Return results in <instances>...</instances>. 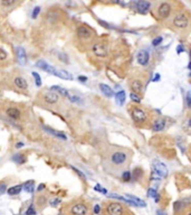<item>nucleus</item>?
<instances>
[{
	"mask_svg": "<svg viewBox=\"0 0 191 215\" xmlns=\"http://www.w3.org/2000/svg\"><path fill=\"white\" fill-rule=\"evenodd\" d=\"M76 36L83 40V42H88V40H92L93 37H94V31L93 29H91L87 26H84V25H81L77 27L76 29Z\"/></svg>",
	"mask_w": 191,
	"mask_h": 215,
	"instance_id": "1",
	"label": "nucleus"
},
{
	"mask_svg": "<svg viewBox=\"0 0 191 215\" xmlns=\"http://www.w3.org/2000/svg\"><path fill=\"white\" fill-rule=\"evenodd\" d=\"M152 169H153V171H152L153 177H157L158 179L163 178V177H165V176L168 175V168H167V166H165L163 163L159 161V160H154V161H153V164H152Z\"/></svg>",
	"mask_w": 191,
	"mask_h": 215,
	"instance_id": "2",
	"label": "nucleus"
},
{
	"mask_svg": "<svg viewBox=\"0 0 191 215\" xmlns=\"http://www.w3.org/2000/svg\"><path fill=\"white\" fill-rule=\"evenodd\" d=\"M40 99L43 100L45 104L47 106H55L57 104L59 101V95L57 93L53 92V91H49V92H45L42 94Z\"/></svg>",
	"mask_w": 191,
	"mask_h": 215,
	"instance_id": "3",
	"label": "nucleus"
},
{
	"mask_svg": "<svg viewBox=\"0 0 191 215\" xmlns=\"http://www.w3.org/2000/svg\"><path fill=\"white\" fill-rule=\"evenodd\" d=\"M92 52H93V54H94L95 56H97V57H106L107 54H108L107 45L104 44V43H101V42L95 43V44H93V46H92Z\"/></svg>",
	"mask_w": 191,
	"mask_h": 215,
	"instance_id": "4",
	"label": "nucleus"
},
{
	"mask_svg": "<svg viewBox=\"0 0 191 215\" xmlns=\"http://www.w3.org/2000/svg\"><path fill=\"white\" fill-rule=\"evenodd\" d=\"M69 212H71L72 215H87L88 207L85 203L77 202V203H75L71 206Z\"/></svg>",
	"mask_w": 191,
	"mask_h": 215,
	"instance_id": "5",
	"label": "nucleus"
},
{
	"mask_svg": "<svg viewBox=\"0 0 191 215\" xmlns=\"http://www.w3.org/2000/svg\"><path fill=\"white\" fill-rule=\"evenodd\" d=\"M131 115H132V119L136 123L145 122L147 119V114L140 108H133L131 111Z\"/></svg>",
	"mask_w": 191,
	"mask_h": 215,
	"instance_id": "6",
	"label": "nucleus"
},
{
	"mask_svg": "<svg viewBox=\"0 0 191 215\" xmlns=\"http://www.w3.org/2000/svg\"><path fill=\"white\" fill-rule=\"evenodd\" d=\"M126 159H128V155L125 154V153H123V151H115L111 156V161L115 166L124 165L125 161H126Z\"/></svg>",
	"mask_w": 191,
	"mask_h": 215,
	"instance_id": "7",
	"label": "nucleus"
},
{
	"mask_svg": "<svg viewBox=\"0 0 191 215\" xmlns=\"http://www.w3.org/2000/svg\"><path fill=\"white\" fill-rule=\"evenodd\" d=\"M5 113H6V115L8 118H10L13 120H18L21 117V110L18 107H14V106L6 108L5 109Z\"/></svg>",
	"mask_w": 191,
	"mask_h": 215,
	"instance_id": "8",
	"label": "nucleus"
},
{
	"mask_svg": "<svg viewBox=\"0 0 191 215\" xmlns=\"http://www.w3.org/2000/svg\"><path fill=\"white\" fill-rule=\"evenodd\" d=\"M106 211L108 215H123V206L118 203H110L106 206Z\"/></svg>",
	"mask_w": 191,
	"mask_h": 215,
	"instance_id": "9",
	"label": "nucleus"
},
{
	"mask_svg": "<svg viewBox=\"0 0 191 215\" xmlns=\"http://www.w3.org/2000/svg\"><path fill=\"white\" fill-rule=\"evenodd\" d=\"M13 83H14L15 88L21 90V91H27L28 90V82H27V80L25 77L20 76V75L14 77Z\"/></svg>",
	"mask_w": 191,
	"mask_h": 215,
	"instance_id": "10",
	"label": "nucleus"
},
{
	"mask_svg": "<svg viewBox=\"0 0 191 215\" xmlns=\"http://www.w3.org/2000/svg\"><path fill=\"white\" fill-rule=\"evenodd\" d=\"M188 18H187V16L183 15V14H179V15H176V17H174V19H173V25L176 26V28H186L187 26H188Z\"/></svg>",
	"mask_w": 191,
	"mask_h": 215,
	"instance_id": "11",
	"label": "nucleus"
},
{
	"mask_svg": "<svg viewBox=\"0 0 191 215\" xmlns=\"http://www.w3.org/2000/svg\"><path fill=\"white\" fill-rule=\"evenodd\" d=\"M171 13V6L168 3V2H163L159 6L158 8V15L160 18L164 19V18H168L169 15Z\"/></svg>",
	"mask_w": 191,
	"mask_h": 215,
	"instance_id": "12",
	"label": "nucleus"
},
{
	"mask_svg": "<svg viewBox=\"0 0 191 215\" xmlns=\"http://www.w3.org/2000/svg\"><path fill=\"white\" fill-rule=\"evenodd\" d=\"M36 66L39 67V68H42V70H44L45 72H47V73H49V74H54V75H56V73H57V70H56L54 66H52V65L48 64L47 62L42 61V60L36 63Z\"/></svg>",
	"mask_w": 191,
	"mask_h": 215,
	"instance_id": "13",
	"label": "nucleus"
},
{
	"mask_svg": "<svg viewBox=\"0 0 191 215\" xmlns=\"http://www.w3.org/2000/svg\"><path fill=\"white\" fill-rule=\"evenodd\" d=\"M136 60H137V63L142 66H147L149 64V61H150V55H149V52L145 50V49H142L137 53L136 55Z\"/></svg>",
	"mask_w": 191,
	"mask_h": 215,
	"instance_id": "14",
	"label": "nucleus"
},
{
	"mask_svg": "<svg viewBox=\"0 0 191 215\" xmlns=\"http://www.w3.org/2000/svg\"><path fill=\"white\" fill-rule=\"evenodd\" d=\"M17 60L18 63L20 65H25L26 62H27V54H26V50L25 48L21 46L17 47Z\"/></svg>",
	"mask_w": 191,
	"mask_h": 215,
	"instance_id": "15",
	"label": "nucleus"
},
{
	"mask_svg": "<svg viewBox=\"0 0 191 215\" xmlns=\"http://www.w3.org/2000/svg\"><path fill=\"white\" fill-rule=\"evenodd\" d=\"M130 86H131V90H132L133 93L139 94L140 92L143 91V83L140 80H133L130 84Z\"/></svg>",
	"mask_w": 191,
	"mask_h": 215,
	"instance_id": "16",
	"label": "nucleus"
},
{
	"mask_svg": "<svg viewBox=\"0 0 191 215\" xmlns=\"http://www.w3.org/2000/svg\"><path fill=\"white\" fill-rule=\"evenodd\" d=\"M150 6H151V3L147 2V1H139V2H136V9L142 14L147 13L149 10V8H150Z\"/></svg>",
	"mask_w": 191,
	"mask_h": 215,
	"instance_id": "17",
	"label": "nucleus"
},
{
	"mask_svg": "<svg viewBox=\"0 0 191 215\" xmlns=\"http://www.w3.org/2000/svg\"><path fill=\"white\" fill-rule=\"evenodd\" d=\"M50 90H53V92L57 93V94H60V95H63V96H65V98L71 99V95H69L68 91L65 90V89H63V88H60V86H58V85H53V86L50 88Z\"/></svg>",
	"mask_w": 191,
	"mask_h": 215,
	"instance_id": "18",
	"label": "nucleus"
},
{
	"mask_svg": "<svg viewBox=\"0 0 191 215\" xmlns=\"http://www.w3.org/2000/svg\"><path fill=\"white\" fill-rule=\"evenodd\" d=\"M126 197H128V200H130L133 204L136 205V206H141V207H144V206H145V202L142 200H140V198L136 197V196H133V195H126Z\"/></svg>",
	"mask_w": 191,
	"mask_h": 215,
	"instance_id": "19",
	"label": "nucleus"
},
{
	"mask_svg": "<svg viewBox=\"0 0 191 215\" xmlns=\"http://www.w3.org/2000/svg\"><path fill=\"white\" fill-rule=\"evenodd\" d=\"M100 89H101V91H102V93H103L105 96H107V98H111V96H113V90L108 86V85H106V84H100Z\"/></svg>",
	"mask_w": 191,
	"mask_h": 215,
	"instance_id": "20",
	"label": "nucleus"
},
{
	"mask_svg": "<svg viewBox=\"0 0 191 215\" xmlns=\"http://www.w3.org/2000/svg\"><path fill=\"white\" fill-rule=\"evenodd\" d=\"M43 129H44L46 132H48V133H50V135H53V136H55V137H58V138L60 139H66V136L63 133V132H60V131H56V130H53V129H50V128H48V127H43Z\"/></svg>",
	"mask_w": 191,
	"mask_h": 215,
	"instance_id": "21",
	"label": "nucleus"
},
{
	"mask_svg": "<svg viewBox=\"0 0 191 215\" xmlns=\"http://www.w3.org/2000/svg\"><path fill=\"white\" fill-rule=\"evenodd\" d=\"M56 76L60 77V78H63V80H73L72 74H71L69 72L65 71V70H59V71H57Z\"/></svg>",
	"mask_w": 191,
	"mask_h": 215,
	"instance_id": "22",
	"label": "nucleus"
},
{
	"mask_svg": "<svg viewBox=\"0 0 191 215\" xmlns=\"http://www.w3.org/2000/svg\"><path fill=\"white\" fill-rule=\"evenodd\" d=\"M125 98H126V95H125V92H124V91H120V92H118L116 93V95H115L116 103H118V106L124 104V102H125Z\"/></svg>",
	"mask_w": 191,
	"mask_h": 215,
	"instance_id": "23",
	"label": "nucleus"
},
{
	"mask_svg": "<svg viewBox=\"0 0 191 215\" xmlns=\"http://www.w3.org/2000/svg\"><path fill=\"white\" fill-rule=\"evenodd\" d=\"M164 125H165V121L163 119H158L153 123V130L154 131H161V130H163Z\"/></svg>",
	"mask_w": 191,
	"mask_h": 215,
	"instance_id": "24",
	"label": "nucleus"
},
{
	"mask_svg": "<svg viewBox=\"0 0 191 215\" xmlns=\"http://www.w3.org/2000/svg\"><path fill=\"white\" fill-rule=\"evenodd\" d=\"M21 189H22V186H21V185H16V186H13V187L8 188L7 192H8L9 195H18V194L21 192Z\"/></svg>",
	"mask_w": 191,
	"mask_h": 215,
	"instance_id": "25",
	"label": "nucleus"
},
{
	"mask_svg": "<svg viewBox=\"0 0 191 215\" xmlns=\"http://www.w3.org/2000/svg\"><path fill=\"white\" fill-rule=\"evenodd\" d=\"M13 160L16 161L17 164H25L26 163V157H25V155L22 154H17L13 157Z\"/></svg>",
	"mask_w": 191,
	"mask_h": 215,
	"instance_id": "26",
	"label": "nucleus"
},
{
	"mask_svg": "<svg viewBox=\"0 0 191 215\" xmlns=\"http://www.w3.org/2000/svg\"><path fill=\"white\" fill-rule=\"evenodd\" d=\"M32 76H34V78H35L36 85H37V86H40V85H42V78H40V76H39V74L36 73V72H32Z\"/></svg>",
	"mask_w": 191,
	"mask_h": 215,
	"instance_id": "27",
	"label": "nucleus"
},
{
	"mask_svg": "<svg viewBox=\"0 0 191 215\" xmlns=\"http://www.w3.org/2000/svg\"><path fill=\"white\" fill-rule=\"evenodd\" d=\"M130 98L132 99L133 102H136V103H140V102H141V98H140V95H139V94H136V93L131 92V94H130Z\"/></svg>",
	"mask_w": 191,
	"mask_h": 215,
	"instance_id": "28",
	"label": "nucleus"
},
{
	"mask_svg": "<svg viewBox=\"0 0 191 215\" xmlns=\"http://www.w3.org/2000/svg\"><path fill=\"white\" fill-rule=\"evenodd\" d=\"M25 189L27 190V192H29V193H32L34 192V182L31 180V182H27L26 184H25Z\"/></svg>",
	"mask_w": 191,
	"mask_h": 215,
	"instance_id": "29",
	"label": "nucleus"
},
{
	"mask_svg": "<svg viewBox=\"0 0 191 215\" xmlns=\"http://www.w3.org/2000/svg\"><path fill=\"white\" fill-rule=\"evenodd\" d=\"M16 3H17V1H15V0H3V1H1V6H6V7L14 6Z\"/></svg>",
	"mask_w": 191,
	"mask_h": 215,
	"instance_id": "30",
	"label": "nucleus"
},
{
	"mask_svg": "<svg viewBox=\"0 0 191 215\" xmlns=\"http://www.w3.org/2000/svg\"><path fill=\"white\" fill-rule=\"evenodd\" d=\"M131 177H132V175H131L130 171H124L123 175H122V178H123L124 182H129L131 179Z\"/></svg>",
	"mask_w": 191,
	"mask_h": 215,
	"instance_id": "31",
	"label": "nucleus"
},
{
	"mask_svg": "<svg viewBox=\"0 0 191 215\" xmlns=\"http://www.w3.org/2000/svg\"><path fill=\"white\" fill-rule=\"evenodd\" d=\"M7 57H8L7 52H6V50H3L2 48H0V62L6 61V60H7Z\"/></svg>",
	"mask_w": 191,
	"mask_h": 215,
	"instance_id": "32",
	"label": "nucleus"
},
{
	"mask_svg": "<svg viewBox=\"0 0 191 215\" xmlns=\"http://www.w3.org/2000/svg\"><path fill=\"white\" fill-rule=\"evenodd\" d=\"M147 195H149V196H151V197H153V198L155 200V198H157V196H158L159 194L157 193V190H155L154 188H150V189H149V192H147Z\"/></svg>",
	"mask_w": 191,
	"mask_h": 215,
	"instance_id": "33",
	"label": "nucleus"
},
{
	"mask_svg": "<svg viewBox=\"0 0 191 215\" xmlns=\"http://www.w3.org/2000/svg\"><path fill=\"white\" fill-rule=\"evenodd\" d=\"M49 204H50V206H57V205L60 204V200L56 198V197H54V198H52V200H50Z\"/></svg>",
	"mask_w": 191,
	"mask_h": 215,
	"instance_id": "34",
	"label": "nucleus"
},
{
	"mask_svg": "<svg viewBox=\"0 0 191 215\" xmlns=\"http://www.w3.org/2000/svg\"><path fill=\"white\" fill-rule=\"evenodd\" d=\"M26 215H36V211H35V208H34L32 205H30L29 208L26 211Z\"/></svg>",
	"mask_w": 191,
	"mask_h": 215,
	"instance_id": "35",
	"label": "nucleus"
},
{
	"mask_svg": "<svg viewBox=\"0 0 191 215\" xmlns=\"http://www.w3.org/2000/svg\"><path fill=\"white\" fill-rule=\"evenodd\" d=\"M161 43H162V37H157V38L153 39L152 45H153V46H158V45H160Z\"/></svg>",
	"mask_w": 191,
	"mask_h": 215,
	"instance_id": "36",
	"label": "nucleus"
},
{
	"mask_svg": "<svg viewBox=\"0 0 191 215\" xmlns=\"http://www.w3.org/2000/svg\"><path fill=\"white\" fill-rule=\"evenodd\" d=\"M72 169H73L75 173H77V175H78L79 177H82V179H84V180H85V178H86V177H85V175H84V174H83L81 170H78V169L75 168V167H72Z\"/></svg>",
	"mask_w": 191,
	"mask_h": 215,
	"instance_id": "37",
	"label": "nucleus"
},
{
	"mask_svg": "<svg viewBox=\"0 0 191 215\" xmlns=\"http://www.w3.org/2000/svg\"><path fill=\"white\" fill-rule=\"evenodd\" d=\"M39 11H40V7H36V8L34 9V11H32V18H37Z\"/></svg>",
	"mask_w": 191,
	"mask_h": 215,
	"instance_id": "38",
	"label": "nucleus"
},
{
	"mask_svg": "<svg viewBox=\"0 0 191 215\" xmlns=\"http://www.w3.org/2000/svg\"><path fill=\"white\" fill-rule=\"evenodd\" d=\"M95 190H97V192H101V193H103V194H106L107 192H106V189H104L102 186H100V185H96L95 186Z\"/></svg>",
	"mask_w": 191,
	"mask_h": 215,
	"instance_id": "39",
	"label": "nucleus"
},
{
	"mask_svg": "<svg viewBox=\"0 0 191 215\" xmlns=\"http://www.w3.org/2000/svg\"><path fill=\"white\" fill-rule=\"evenodd\" d=\"M59 58H60V61H64L66 64H68V57H67L66 54H60V55H59Z\"/></svg>",
	"mask_w": 191,
	"mask_h": 215,
	"instance_id": "40",
	"label": "nucleus"
},
{
	"mask_svg": "<svg viewBox=\"0 0 191 215\" xmlns=\"http://www.w3.org/2000/svg\"><path fill=\"white\" fill-rule=\"evenodd\" d=\"M101 212V207H100V205H95L94 206V213L95 214H98Z\"/></svg>",
	"mask_w": 191,
	"mask_h": 215,
	"instance_id": "41",
	"label": "nucleus"
},
{
	"mask_svg": "<svg viewBox=\"0 0 191 215\" xmlns=\"http://www.w3.org/2000/svg\"><path fill=\"white\" fill-rule=\"evenodd\" d=\"M6 184H1L0 185V194H2V193H5V190H6Z\"/></svg>",
	"mask_w": 191,
	"mask_h": 215,
	"instance_id": "42",
	"label": "nucleus"
},
{
	"mask_svg": "<svg viewBox=\"0 0 191 215\" xmlns=\"http://www.w3.org/2000/svg\"><path fill=\"white\" fill-rule=\"evenodd\" d=\"M24 146H25V143H24V142H21V141L17 142V143L15 145V147L17 148V149H18V148H21V147H24Z\"/></svg>",
	"mask_w": 191,
	"mask_h": 215,
	"instance_id": "43",
	"label": "nucleus"
},
{
	"mask_svg": "<svg viewBox=\"0 0 191 215\" xmlns=\"http://www.w3.org/2000/svg\"><path fill=\"white\" fill-rule=\"evenodd\" d=\"M78 80L82 81V82H86V81H87V77L86 76H78Z\"/></svg>",
	"mask_w": 191,
	"mask_h": 215,
	"instance_id": "44",
	"label": "nucleus"
},
{
	"mask_svg": "<svg viewBox=\"0 0 191 215\" xmlns=\"http://www.w3.org/2000/svg\"><path fill=\"white\" fill-rule=\"evenodd\" d=\"M157 215H167V213H164L161 210H158V211H157Z\"/></svg>",
	"mask_w": 191,
	"mask_h": 215,
	"instance_id": "45",
	"label": "nucleus"
},
{
	"mask_svg": "<svg viewBox=\"0 0 191 215\" xmlns=\"http://www.w3.org/2000/svg\"><path fill=\"white\" fill-rule=\"evenodd\" d=\"M44 188H45V184H40L39 186H38V188H37V189H38V190H43Z\"/></svg>",
	"mask_w": 191,
	"mask_h": 215,
	"instance_id": "46",
	"label": "nucleus"
},
{
	"mask_svg": "<svg viewBox=\"0 0 191 215\" xmlns=\"http://www.w3.org/2000/svg\"><path fill=\"white\" fill-rule=\"evenodd\" d=\"M159 80H160V75L157 74V75L154 76V78H153V82H157V81H159Z\"/></svg>",
	"mask_w": 191,
	"mask_h": 215,
	"instance_id": "47",
	"label": "nucleus"
},
{
	"mask_svg": "<svg viewBox=\"0 0 191 215\" xmlns=\"http://www.w3.org/2000/svg\"><path fill=\"white\" fill-rule=\"evenodd\" d=\"M187 100H188V106H189V107H191V98H190V96H189V95H188V98H187Z\"/></svg>",
	"mask_w": 191,
	"mask_h": 215,
	"instance_id": "48",
	"label": "nucleus"
},
{
	"mask_svg": "<svg viewBox=\"0 0 191 215\" xmlns=\"http://www.w3.org/2000/svg\"><path fill=\"white\" fill-rule=\"evenodd\" d=\"M182 50H183V48H182V46H181V45H180V46L178 47V53H181V52H182Z\"/></svg>",
	"mask_w": 191,
	"mask_h": 215,
	"instance_id": "49",
	"label": "nucleus"
},
{
	"mask_svg": "<svg viewBox=\"0 0 191 215\" xmlns=\"http://www.w3.org/2000/svg\"><path fill=\"white\" fill-rule=\"evenodd\" d=\"M189 125H190V127H191V120H190V121H189Z\"/></svg>",
	"mask_w": 191,
	"mask_h": 215,
	"instance_id": "50",
	"label": "nucleus"
},
{
	"mask_svg": "<svg viewBox=\"0 0 191 215\" xmlns=\"http://www.w3.org/2000/svg\"><path fill=\"white\" fill-rule=\"evenodd\" d=\"M188 215H191V213H189V214H188Z\"/></svg>",
	"mask_w": 191,
	"mask_h": 215,
	"instance_id": "51",
	"label": "nucleus"
}]
</instances>
